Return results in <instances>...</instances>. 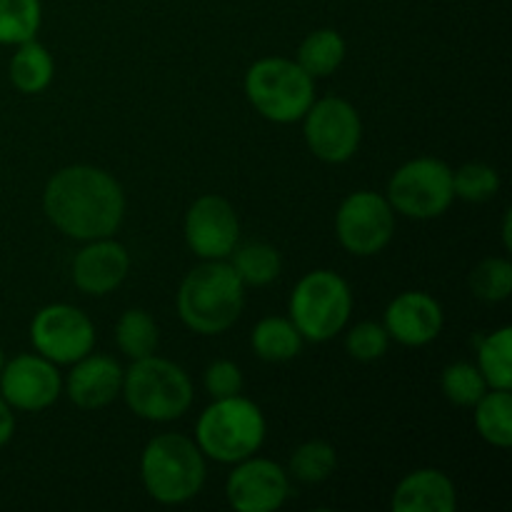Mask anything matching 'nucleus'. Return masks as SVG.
I'll list each match as a JSON object with an SVG mask.
<instances>
[{"mask_svg": "<svg viewBox=\"0 0 512 512\" xmlns=\"http://www.w3.org/2000/svg\"><path fill=\"white\" fill-rule=\"evenodd\" d=\"M10 83L15 90L25 95H38L53 83L55 75V63L53 55L48 53L45 45H40L38 40H25V43L15 45V53L10 58L8 65Z\"/></svg>", "mask_w": 512, "mask_h": 512, "instance_id": "obj_20", "label": "nucleus"}, {"mask_svg": "<svg viewBox=\"0 0 512 512\" xmlns=\"http://www.w3.org/2000/svg\"><path fill=\"white\" fill-rule=\"evenodd\" d=\"M268 435V420L258 403L243 395L218 398L200 413L195 443L205 458L235 465L258 453Z\"/></svg>", "mask_w": 512, "mask_h": 512, "instance_id": "obj_4", "label": "nucleus"}, {"mask_svg": "<svg viewBox=\"0 0 512 512\" xmlns=\"http://www.w3.org/2000/svg\"><path fill=\"white\" fill-rule=\"evenodd\" d=\"M228 258L245 288H265L283 273V258H280L278 248L268 243L235 245Z\"/></svg>", "mask_w": 512, "mask_h": 512, "instance_id": "obj_23", "label": "nucleus"}, {"mask_svg": "<svg viewBox=\"0 0 512 512\" xmlns=\"http://www.w3.org/2000/svg\"><path fill=\"white\" fill-rule=\"evenodd\" d=\"M290 320L308 343H328L343 333L353 313V290L335 270H313L290 293Z\"/></svg>", "mask_w": 512, "mask_h": 512, "instance_id": "obj_7", "label": "nucleus"}, {"mask_svg": "<svg viewBox=\"0 0 512 512\" xmlns=\"http://www.w3.org/2000/svg\"><path fill=\"white\" fill-rule=\"evenodd\" d=\"M475 408V428L480 438L493 448H510L512 445V395L510 390L490 388Z\"/></svg>", "mask_w": 512, "mask_h": 512, "instance_id": "obj_24", "label": "nucleus"}, {"mask_svg": "<svg viewBox=\"0 0 512 512\" xmlns=\"http://www.w3.org/2000/svg\"><path fill=\"white\" fill-rule=\"evenodd\" d=\"M455 198L465 203H488L500 190V173L488 163H465L453 170Z\"/></svg>", "mask_w": 512, "mask_h": 512, "instance_id": "obj_30", "label": "nucleus"}, {"mask_svg": "<svg viewBox=\"0 0 512 512\" xmlns=\"http://www.w3.org/2000/svg\"><path fill=\"white\" fill-rule=\"evenodd\" d=\"M303 138L310 153L330 165L348 163L363 140V120L353 103L338 95L313 100L303 115Z\"/></svg>", "mask_w": 512, "mask_h": 512, "instance_id": "obj_9", "label": "nucleus"}, {"mask_svg": "<svg viewBox=\"0 0 512 512\" xmlns=\"http://www.w3.org/2000/svg\"><path fill=\"white\" fill-rule=\"evenodd\" d=\"M115 343H118L120 353L130 360L148 358L158 350L160 333L158 323L153 315L143 308H130L125 310L115 325Z\"/></svg>", "mask_w": 512, "mask_h": 512, "instance_id": "obj_25", "label": "nucleus"}, {"mask_svg": "<svg viewBox=\"0 0 512 512\" xmlns=\"http://www.w3.org/2000/svg\"><path fill=\"white\" fill-rule=\"evenodd\" d=\"M63 393V378L58 365L38 353L15 355L5 360L0 370V398L13 410L40 413L58 403Z\"/></svg>", "mask_w": 512, "mask_h": 512, "instance_id": "obj_13", "label": "nucleus"}, {"mask_svg": "<svg viewBox=\"0 0 512 512\" xmlns=\"http://www.w3.org/2000/svg\"><path fill=\"white\" fill-rule=\"evenodd\" d=\"M470 290L483 303H503L512 293V263L508 258H485L470 273Z\"/></svg>", "mask_w": 512, "mask_h": 512, "instance_id": "obj_29", "label": "nucleus"}, {"mask_svg": "<svg viewBox=\"0 0 512 512\" xmlns=\"http://www.w3.org/2000/svg\"><path fill=\"white\" fill-rule=\"evenodd\" d=\"M440 390L458 408H473L490 388L478 365L460 360V363L445 365L443 375H440Z\"/></svg>", "mask_w": 512, "mask_h": 512, "instance_id": "obj_28", "label": "nucleus"}, {"mask_svg": "<svg viewBox=\"0 0 512 512\" xmlns=\"http://www.w3.org/2000/svg\"><path fill=\"white\" fill-rule=\"evenodd\" d=\"M13 433H15V413L13 408L0 398V448H5V445L13 440Z\"/></svg>", "mask_w": 512, "mask_h": 512, "instance_id": "obj_33", "label": "nucleus"}, {"mask_svg": "<svg viewBox=\"0 0 512 512\" xmlns=\"http://www.w3.org/2000/svg\"><path fill=\"white\" fill-rule=\"evenodd\" d=\"M478 348V370L483 373L488 388L510 390L512 388V328L493 330L488 335L475 338Z\"/></svg>", "mask_w": 512, "mask_h": 512, "instance_id": "obj_22", "label": "nucleus"}, {"mask_svg": "<svg viewBox=\"0 0 512 512\" xmlns=\"http://www.w3.org/2000/svg\"><path fill=\"white\" fill-rule=\"evenodd\" d=\"M35 353L55 365H73L95 348V325L80 308L53 303L40 308L30 323Z\"/></svg>", "mask_w": 512, "mask_h": 512, "instance_id": "obj_11", "label": "nucleus"}, {"mask_svg": "<svg viewBox=\"0 0 512 512\" xmlns=\"http://www.w3.org/2000/svg\"><path fill=\"white\" fill-rule=\"evenodd\" d=\"M125 405L148 423H173L193 405V380L178 363L160 355L130 360L123 370Z\"/></svg>", "mask_w": 512, "mask_h": 512, "instance_id": "obj_5", "label": "nucleus"}, {"mask_svg": "<svg viewBox=\"0 0 512 512\" xmlns=\"http://www.w3.org/2000/svg\"><path fill=\"white\" fill-rule=\"evenodd\" d=\"M178 315L198 335H220L238 323L245 308V285L225 260H203L178 288Z\"/></svg>", "mask_w": 512, "mask_h": 512, "instance_id": "obj_2", "label": "nucleus"}, {"mask_svg": "<svg viewBox=\"0 0 512 512\" xmlns=\"http://www.w3.org/2000/svg\"><path fill=\"white\" fill-rule=\"evenodd\" d=\"M383 325L390 340L405 348H423L440 335L445 325L443 308L425 290H405L395 295L383 315Z\"/></svg>", "mask_w": 512, "mask_h": 512, "instance_id": "obj_15", "label": "nucleus"}, {"mask_svg": "<svg viewBox=\"0 0 512 512\" xmlns=\"http://www.w3.org/2000/svg\"><path fill=\"white\" fill-rule=\"evenodd\" d=\"M45 218L68 238H108L125 218L123 185L95 165H68L53 173L43 190Z\"/></svg>", "mask_w": 512, "mask_h": 512, "instance_id": "obj_1", "label": "nucleus"}, {"mask_svg": "<svg viewBox=\"0 0 512 512\" xmlns=\"http://www.w3.org/2000/svg\"><path fill=\"white\" fill-rule=\"evenodd\" d=\"M188 248L200 260H225L240 243V220L233 203L223 195H200L183 220Z\"/></svg>", "mask_w": 512, "mask_h": 512, "instance_id": "obj_12", "label": "nucleus"}, {"mask_svg": "<svg viewBox=\"0 0 512 512\" xmlns=\"http://www.w3.org/2000/svg\"><path fill=\"white\" fill-rule=\"evenodd\" d=\"M290 475L283 465L268 458H250L235 463L225 480V498L238 512H275L288 503Z\"/></svg>", "mask_w": 512, "mask_h": 512, "instance_id": "obj_14", "label": "nucleus"}, {"mask_svg": "<svg viewBox=\"0 0 512 512\" xmlns=\"http://www.w3.org/2000/svg\"><path fill=\"white\" fill-rule=\"evenodd\" d=\"M3 363H5V353H3V348H0V370H3Z\"/></svg>", "mask_w": 512, "mask_h": 512, "instance_id": "obj_35", "label": "nucleus"}, {"mask_svg": "<svg viewBox=\"0 0 512 512\" xmlns=\"http://www.w3.org/2000/svg\"><path fill=\"white\" fill-rule=\"evenodd\" d=\"M510 220H512V215H510V210L508 213H505V220H503V243H505V248H512V238H510Z\"/></svg>", "mask_w": 512, "mask_h": 512, "instance_id": "obj_34", "label": "nucleus"}, {"mask_svg": "<svg viewBox=\"0 0 512 512\" xmlns=\"http://www.w3.org/2000/svg\"><path fill=\"white\" fill-rule=\"evenodd\" d=\"M43 25L40 0H0V45H15L33 40Z\"/></svg>", "mask_w": 512, "mask_h": 512, "instance_id": "obj_26", "label": "nucleus"}, {"mask_svg": "<svg viewBox=\"0 0 512 512\" xmlns=\"http://www.w3.org/2000/svg\"><path fill=\"white\" fill-rule=\"evenodd\" d=\"M123 365L115 358L90 350L85 358L70 365L63 390L70 403L80 410L108 408L123 390Z\"/></svg>", "mask_w": 512, "mask_h": 512, "instance_id": "obj_17", "label": "nucleus"}, {"mask_svg": "<svg viewBox=\"0 0 512 512\" xmlns=\"http://www.w3.org/2000/svg\"><path fill=\"white\" fill-rule=\"evenodd\" d=\"M205 455L193 438L183 433H163L148 440L140 455V480L155 503L183 505L203 490Z\"/></svg>", "mask_w": 512, "mask_h": 512, "instance_id": "obj_3", "label": "nucleus"}, {"mask_svg": "<svg viewBox=\"0 0 512 512\" xmlns=\"http://www.w3.org/2000/svg\"><path fill=\"white\" fill-rule=\"evenodd\" d=\"M338 468V453L325 440H308L290 455L288 475L305 485H318L328 480Z\"/></svg>", "mask_w": 512, "mask_h": 512, "instance_id": "obj_27", "label": "nucleus"}, {"mask_svg": "<svg viewBox=\"0 0 512 512\" xmlns=\"http://www.w3.org/2000/svg\"><path fill=\"white\" fill-rule=\"evenodd\" d=\"M243 90L255 113L278 125L303 120L315 100V80L295 60L260 58L248 68Z\"/></svg>", "mask_w": 512, "mask_h": 512, "instance_id": "obj_6", "label": "nucleus"}, {"mask_svg": "<svg viewBox=\"0 0 512 512\" xmlns=\"http://www.w3.org/2000/svg\"><path fill=\"white\" fill-rule=\"evenodd\" d=\"M390 348V335L385 330L383 323H373V320H365V323L353 325V328L345 333V350L353 360L358 363H375V360L383 358Z\"/></svg>", "mask_w": 512, "mask_h": 512, "instance_id": "obj_31", "label": "nucleus"}, {"mask_svg": "<svg viewBox=\"0 0 512 512\" xmlns=\"http://www.w3.org/2000/svg\"><path fill=\"white\" fill-rule=\"evenodd\" d=\"M203 385L213 400L230 398V395L243 393V370L233 363V360H215L205 368Z\"/></svg>", "mask_w": 512, "mask_h": 512, "instance_id": "obj_32", "label": "nucleus"}, {"mask_svg": "<svg viewBox=\"0 0 512 512\" xmlns=\"http://www.w3.org/2000/svg\"><path fill=\"white\" fill-rule=\"evenodd\" d=\"M388 203L395 213L413 220H433L450 210L455 200L453 170L438 158H413L388 180Z\"/></svg>", "mask_w": 512, "mask_h": 512, "instance_id": "obj_8", "label": "nucleus"}, {"mask_svg": "<svg viewBox=\"0 0 512 512\" xmlns=\"http://www.w3.org/2000/svg\"><path fill=\"white\" fill-rule=\"evenodd\" d=\"M338 243L355 258L383 253L395 235V210L388 198L373 190L350 193L335 213Z\"/></svg>", "mask_w": 512, "mask_h": 512, "instance_id": "obj_10", "label": "nucleus"}, {"mask_svg": "<svg viewBox=\"0 0 512 512\" xmlns=\"http://www.w3.org/2000/svg\"><path fill=\"white\" fill-rule=\"evenodd\" d=\"M390 505L395 512H455L458 488L443 470L420 468L400 480Z\"/></svg>", "mask_w": 512, "mask_h": 512, "instance_id": "obj_18", "label": "nucleus"}, {"mask_svg": "<svg viewBox=\"0 0 512 512\" xmlns=\"http://www.w3.org/2000/svg\"><path fill=\"white\" fill-rule=\"evenodd\" d=\"M303 335L293 325V320L283 315H268L258 320L250 335L253 353L265 363H288L303 353Z\"/></svg>", "mask_w": 512, "mask_h": 512, "instance_id": "obj_19", "label": "nucleus"}, {"mask_svg": "<svg viewBox=\"0 0 512 512\" xmlns=\"http://www.w3.org/2000/svg\"><path fill=\"white\" fill-rule=\"evenodd\" d=\"M128 273L130 253L123 243L113 240V235L88 240L75 253L73 268H70L75 288L85 295H95V298H103V295L118 290Z\"/></svg>", "mask_w": 512, "mask_h": 512, "instance_id": "obj_16", "label": "nucleus"}, {"mask_svg": "<svg viewBox=\"0 0 512 512\" xmlns=\"http://www.w3.org/2000/svg\"><path fill=\"white\" fill-rule=\"evenodd\" d=\"M348 45L335 28H318L303 38L298 45L295 63L305 70L313 80L330 78L343 65Z\"/></svg>", "mask_w": 512, "mask_h": 512, "instance_id": "obj_21", "label": "nucleus"}]
</instances>
